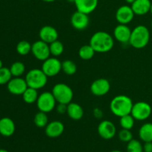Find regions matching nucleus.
<instances>
[{
  "mask_svg": "<svg viewBox=\"0 0 152 152\" xmlns=\"http://www.w3.org/2000/svg\"><path fill=\"white\" fill-rule=\"evenodd\" d=\"M96 53H107L113 48L114 37L105 31H97L91 37L90 42Z\"/></svg>",
  "mask_w": 152,
  "mask_h": 152,
  "instance_id": "f257e3e1",
  "label": "nucleus"
},
{
  "mask_svg": "<svg viewBox=\"0 0 152 152\" xmlns=\"http://www.w3.org/2000/svg\"><path fill=\"white\" fill-rule=\"evenodd\" d=\"M133 104L129 96L123 94L117 95L110 102V110L114 115L121 117L131 114Z\"/></svg>",
  "mask_w": 152,
  "mask_h": 152,
  "instance_id": "f03ea898",
  "label": "nucleus"
},
{
  "mask_svg": "<svg viewBox=\"0 0 152 152\" xmlns=\"http://www.w3.org/2000/svg\"><path fill=\"white\" fill-rule=\"evenodd\" d=\"M150 40V32L145 25H137L132 30L129 44L136 49H142L146 47Z\"/></svg>",
  "mask_w": 152,
  "mask_h": 152,
  "instance_id": "7ed1b4c3",
  "label": "nucleus"
},
{
  "mask_svg": "<svg viewBox=\"0 0 152 152\" xmlns=\"http://www.w3.org/2000/svg\"><path fill=\"white\" fill-rule=\"evenodd\" d=\"M25 79L28 87L37 90L44 88L48 83V77L42 70L39 68L30 70L27 73Z\"/></svg>",
  "mask_w": 152,
  "mask_h": 152,
  "instance_id": "20e7f679",
  "label": "nucleus"
},
{
  "mask_svg": "<svg viewBox=\"0 0 152 152\" xmlns=\"http://www.w3.org/2000/svg\"><path fill=\"white\" fill-rule=\"evenodd\" d=\"M52 94L57 103L68 105L72 101L74 92L69 86L65 83H57L52 89Z\"/></svg>",
  "mask_w": 152,
  "mask_h": 152,
  "instance_id": "39448f33",
  "label": "nucleus"
},
{
  "mask_svg": "<svg viewBox=\"0 0 152 152\" xmlns=\"http://www.w3.org/2000/svg\"><path fill=\"white\" fill-rule=\"evenodd\" d=\"M56 103L57 102L52 92L49 91H45L39 95L37 101V105L39 111L47 114L56 108Z\"/></svg>",
  "mask_w": 152,
  "mask_h": 152,
  "instance_id": "423d86ee",
  "label": "nucleus"
},
{
  "mask_svg": "<svg viewBox=\"0 0 152 152\" xmlns=\"http://www.w3.org/2000/svg\"><path fill=\"white\" fill-rule=\"evenodd\" d=\"M151 112L152 108L151 105L148 102L140 101L133 104L131 114L135 119V120L143 121L147 120L151 116Z\"/></svg>",
  "mask_w": 152,
  "mask_h": 152,
  "instance_id": "0eeeda50",
  "label": "nucleus"
},
{
  "mask_svg": "<svg viewBox=\"0 0 152 152\" xmlns=\"http://www.w3.org/2000/svg\"><path fill=\"white\" fill-rule=\"evenodd\" d=\"M42 70L48 77H53L62 71V62L56 57H49L43 61Z\"/></svg>",
  "mask_w": 152,
  "mask_h": 152,
  "instance_id": "6e6552de",
  "label": "nucleus"
},
{
  "mask_svg": "<svg viewBox=\"0 0 152 152\" xmlns=\"http://www.w3.org/2000/svg\"><path fill=\"white\" fill-rule=\"evenodd\" d=\"M31 53L36 59L43 62L50 56L49 44L42 41L41 39L38 40L32 44Z\"/></svg>",
  "mask_w": 152,
  "mask_h": 152,
  "instance_id": "1a4fd4ad",
  "label": "nucleus"
},
{
  "mask_svg": "<svg viewBox=\"0 0 152 152\" xmlns=\"http://www.w3.org/2000/svg\"><path fill=\"white\" fill-rule=\"evenodd\" d=\"M91 92L96 96H102L106 95L111 89V84L108 80L99 78L94 80L91 85Z\"/></svg>",
  "mask_w": 152,
  "mask_h": 152,
  "instance_id": "9d476101",
  "label": "nucleus"
},
{
  "mask_svg": "<svg viewBox=\"0 0 152 152\" xmlns=\"http://www.w3.org/2000/svg\"><path fill=\"white\" fill-rule=\"evenodd\" d=\"M98 134L104 140H111L114 137L117 133L115 125L110 120H103L97 127Z\"/></svg>",
  "mask_w": 152,
  "mask_h": 152,
  "instance_id": "9b49d317",
  "label": "nucleus"
},
{
  "mask_svg": "<svg viewBox=\"0 0 152 152\" xmlns=\"http://www.w3.org/2000/svg\"><path fill=\"white\" fill-rule=\"evenodd\" d=\"M90 19L88 14L77 10L71 17V24L74 29L77 31H83L88 27Z\"/></svg>",
  "mask_w": 152,
  "mask_h": 152,
  "instance_id": "f8f14e48",
  "label": "nucleus"
},
{
  "mask_svg": "<svg viewBox=\"0 0 152 152\" xmlns=\"http://www.w3.org/2000/svg\"><path fill=\"white\" fill-rule=\"evenodd\" d=\"M135 14L130 5H122L117 10L115 18L119 24L128 25L134 19Z\"/></svg>",
  "mask_w": 152,
  "mask_h": 152,
  "instance_id": "ddd939ff",
  "label": "nucleus"
},
{
  "mask_svg": "<svg viewBox=\"0 0 152 152\" xmlns=\"http://www.w3.org/2000/svg\"><path fill=\"white\" fill-rule=\"evenodd\" d=\"M28 84L25 79L22 77H14L11 79L7 84L8 91L13 95H22L24 92L28 88Z\"/></svg>",
  "mask_w": 152,
  "mask_h": 152,
  "instance_id": "4468645a",
  "label": "nucleus"
},
{
  "mask_svg": "<svg viewBox=\"0 0 152 152\" xmlns=\"http://www.w3.org/2000/svg\"><path fill=\"white\" fill-rule=\"evenodd\" d=\"M131 34H132V30L128 26V25L119 24L114 30V39L123 44L129 43Z\"/></svg>",
  "mask_w": 152,
  "mask_h": 152,
  "instance_id": "2eb2a0df",
  "label": "nucleus"
},
{
  "mask_svg": "<svg viewBox=\"0 0 152 152\" xmlns=\"http://www.w3.org/2000/svg\"><path fill=\"white\" fill-rule=\"evenodd\" d=\"M39 37L42 41L50 44L53 42L58 39L59 34H58L57 30L53 26L50 25H45L43 26L39 32Z\"/></svg>",
  "mask_w": 152,
  "mask_h": 152,
  "instance_id": "dca6fc26",
  "label": "nucleus"
},
{
  "mask_svg": "<svg viewBox=\"0 0 152 152\" xmlns=\"http://www.w3.org/2000/svg\"><path fill=\"white\" fill-rule=\"evenodd\" d=\"M45 134L50 138H56L60 137L65 131V126L62 122L59 120H54L48 124L45 128Z\"/></svg>",
  "mask_w": 152,
  "mask_h": 152,
  "instance_id": "f3484780",
  "label": "nucleus"
},
{
  "mask_svg": "<svg viewBox=\"0 0 152 152\" xmlns=\"http://www.w3.org/2000/svg\"><path fill=\"white\" fill-rule=\"evenodd\" d=\"M99 0H74L77 10L82 13L90 14L97 7Z\"/></svg>",
  "mask_w": 152,
  "mask_h": 152,
  "instance_id": "a211bd4d",
  "label": "nucleus"
},
{
  "mask_svg": "<svg viewBox=\"0 0 152 152\" xmlns=\"http://www.w3.org/2000/svg\"><path fill=\"white\" fill-rule=\"evenodd\" d=\"M16 130L14 122L9 117H2L0 119V134L3 137L12 136Z\"/></svg>",
  "mask_w": 152,
  "mask_h": 152,
  "instance_id": "6ab92c4d",
  "label": "nucleus"
},
{
  "mask_svg": "<svg viewBox=\"0 0 152 152\" xmlns=\"http://www.w3.org/2000/svg\"><path fill=\"white\" fill-rule=\"evenodd\" d=\"M151 2L150 0H135L132 4V10L135 15L143 16L150 12Z\"/></svg>",
  "mask_w": 152,
  "mask_h": 152,
  "instance_id": "aec40b11",
  "label": "nucleus"
},
{
  "mask_svg": "<svg viewBox=\"0 0 152 152\" xmlns=\"http://www.w3.org/2000/svg\"><path fill=\"white\" fill-rule=\"evenodd\" d=\"M66 114L73 120H81L84 115V111L83 107L76 102H70L67 105Z\"/></svg>",
  "mask_w": 152,
  "mask_h": 152,
  "instance_id": "412c9836",
  "label": "nucleus"
},
{
  "mask_svg": "<svg viewBox=\"0 0 152 152\" xmlns=\"http://www.w3.org/2000/svg\"><path fill=\"white\" fill-rule=\"evenodd\" d=\"M139 137L144 142H152V123H147L142 125L139 130Z\"/></svg>",
  "mask_w": 152,
  "mask_h": 152,
  "instance_id": "4be33fe9",
  "label": "nucleus"
},
{
  "mask_svg": "<svg viewBox=\"0 0 152 152\" xmlns=\"http://www.w3.org/2000/svg\"><path fill=\"white\" fill-rule=\"evenodd\" d=\"M22 96L24 102L27 104H33L34 102H37V99L39 97L38 90L32 88L28 87V88L25 90Z\"/></svg>",
  "mask_w": 152,
  "mask_h": 152,
  "instance_id": "5701e85b",
  "label": "nucleus"
},
{
  "mask_svg": "<svg viewBox=\"0 0 152 152\" xmlns=\"http://www.w3.org/2000/svg\"><path fill=\"white\" fill-rule=\"evenodd\" d=\"M95 53H96L95 50L89 44L82 46L79 50L78 53L80 59H83V60H90L94 57Z\"/></svg>",
  "mask_w": 152,
  "mask_h": 152,
  "instance_id": "b1692460",
  "label": "nucleus"
},
{
  "mask_svg": "<svg viewBox=\"0 0 152 152\" xmlns=\"http://www.w3.org/2000/svg\"><path fill=\"white\" fill-rule=\"evenodd\" d=\"M49 48H50V55H52L54 57L61 56L63 53L64 50H65L64 45L62 44V42L59 41L58 39L49 44Z\"/></svg>",
  "mask_w": 152,
  "mask_h": 152,
  "instance_id": "393cba45",
  "label": "nucleus"
},
{
  "mask_svg": "<svg viewBox=\"0 0 152 152\" xmlns=\"http://www.w3.org/2000/svg\"><path fill=\"white\" fill-rule=\"evenodd\" d=\"M34 123L35 126L38 128H45L48 124V118L47 113L39 111L34 116Z\"/></svg>",
  "mask_w": 152,
  "mask_h": 152,
  "instance_id": "a878e982",
  "label": "nucleus"
},
{
  "mask_svg": "<svg viewBox=\"0 0 152 152\" xmlns=\"http://www.w3.org/2000/svg\"><path fill=\"white\" fill-rule=\"evenodd\" d=\"M62 71L68 76L74 75L77 71V65L74 61L67 59L62 62Z\"/></svg>",
  "mask_w": 152,
  "mask_h": 152,
  "instance_id": "bb28decb",
  "label": "nucleus"
},
{
  "mask_svg": "<svg viewBox=\"0 0 152 152\" xmlns=\"http://www.w3.org/2000/svg\"><path fill=\"white\" fill-rule=\"evenodd\" d=\"M10 71L13 77H20L25 71V64L19 61L13 62L10 66Z\"/></svg>",
  "mask_w": 152,
  "mask_h": 152,
  "instance_id": "cd10ccee",
  "label": "nucleus"
},
{
  "mask_svg": "<svg viewBox=\"0 0 152 152\" xmlns=\"http://www.w3.org/2000/svg\"><path fill=\"white\" fill-rule=\"evenodd\" d=\"M31 47L32 45L27 40H22L16 45V52L21 56H25L31 52Z\"/></svg>",
  "mask_w": 152,
  "mask_h": 152,
  "instance_id": "c85d7f7f",
  "label": "nucleus"
},
{
  "mask_svg": "<svg viewBox=\"0 0 152 152\" xmlns=\"http://www.w3.org/2000/svg\"><path fill=\"white\" fill-rule=\"evenodd\" d=\"M120 118V124L122 129H129V130L133 129L134 126L135 119L132 117V114H127V115H125Z\"/></svg>",
  "mask_w": 152,
  "mask_h": 152,
  "instance_id": "c756f323",
  "label": "nucleus"
},
{
  "mask_svg": "<svg viewBox=\"0 0 152 152\" xmlns=\"http://www.w3.org/2000/svg\"><path fill=\"white\" fill-rule=\"evenodd\" d=\"M126 151L127 152H143V145L137 140L132 139L128 142Z\"/></svg>",
  "mask_w": 152,
  "mask_h": 152,
  "instance_id": "7c9ffc66",
  "label": "nucleus"
},
{
  "mask_svg": "<svg viewBox=\"0 0 152 152\" xmlns=\"http://www.w3.org/2000/svg\"><path fill=\"white\" fill-rule=\"evenodd\" d=\"M12 74L10 71V68H2L0 69V85H5L9 83L12 79Z\"/></svg>",
  "mask_w": 152,
  "mask_h": 152,
  "instance_id": "2f4dec72",
  "label": "nucleus"
},
{
  "mask_svg": "<svg viewBox=\"0 0 152 152\" xmlns=\"http://www.w3.org/2000/svg\"><path fill=\"white\" fill-rule=\"evenodd\" d=\"M118 136L119 139L122 142H127V143L133 139V134L131 132V130H129V129H122V130H120L119 132Z\"/></svg>",
  "mask_w": 152,
  "mask_h": 152,
  "instance_id": "473e14b6",
  "label": "nucleus"
},
{
  "mask_svg": "<svg viewBox=\"0 0 152 152\" xmlns=\"http://www.w3.org/2000/svg\"><path fill=\"white\" fill-rule=\"evenodd\" d=\"M56 111L59 114H63L67 112V105L65 104L58 103V105H56Z\"/></svg>",
  "mask_w": 152,
  "mask_h": 152,
  "instance_id": "72a5a7b5",
  "label": "nucleus"
},
{
  "mask_svg": "<svg viewBox=\"0 0 152 152\" xmlns=\"http://www.w3.org/2000/svg\"><path fill=\"white\" fill-rule=\"evenodd\" d=\"M143 152H152V142H146L144 143Z\"/></svg>",
  "mask_w": 152,
  "mask_h": 152,
  "instance_id": "f704fd0d",
  "label": "nucleus"
},
{
  "mask_svg": "<svg viewBox=\"0 0 152 152\" xmlns=\"http://www.w3.org/2000/svg\"><path fill=\"white\" fill-rule=\"evenodd\" d=\"M94 115L96 117V118L99 119L102 118V116H103V113H102V110L99 108H95L94 109Z\"/></svg>",
  "mask_w": 152,
  "mask_h": 152,
  "instance_id": "c9c22d12",
  "label": "nucleus"
},
{
  "mask_svg": "<svg viewBox=\"0 0 152 152\" xmlns=\"http://www.w3.org/2000/svg\"><path fill=\"white\" fill-rule=\"evenodd\" d=\"M126 1V2L127 3V4H132V3L134 2V1H135V0H125Z\"/></svg>",
  "mask_w": 152,
  "mask_h": 152,
  "instance_id": "e433bc0d",
  "label": "nucleus"
},
{
  "mask_svg": "<svg viewBox=\"0 0 152 152\" xmlns=\"http://www.w3.org/2000/svg\"><path fill=\"white\" fill-rule=\"evenodd\" d=\"M41 1H45V2H53V1H56V0H41Z\"/></svg>",
  "mask_w": 152,
  "mask_h": 152,
  "instance_id": "4c0bfd02",
  "label": "nucleus"
},
{
  "mask_svg": "<svg viewBox=\"0 0 152 152\" xmlns=\"http://www.w3.org/2000/svg\"><path fill=\"white\" fill-rule=\"evenodd\" d=\"M0 152H9L7 150L3 149V148H0Z\"/></svg>",
  "mask_w": 152,
  "mask_h": 152,
  "instance_id": "58836bf2",
  "label": "nucleus"
},
{
  "mask_svg": "<svg viewBox=\"0 0 152 152\" xmlns=\"http://www.w3.org/2000/svg\"><path fill=\"white\" fill-rule=\"evenodd\" d=\"M3 67V62H2V61L1 60V59H0V69H1V68H2Z\"/></svg>",
  "mask_w": 152,
  "mask_h": 152,
  "instance_id": "ea45409f",
  "label": "nucleus"
},
{
  "mask_svg": "<svg viewBox=\"0 0 152 152\" xmlns=\"http://www.w3.org/2000/svg\"><path fill=\"white\" fill-rule=\"evenodd\" d=\"M65 1H68V2H73V3L74 2V0H65Z\"/></svg>",
  "mask_w": 152,
  "mask_h": 152,
  "instance_id": "a19ab883",
  "label": "nucleus"
},
{
  "mask_svg": "<svg viewBox=\"0 0 152 152\" xmlns=\"http://www.w3.org/2000/svg\"><path fill=\"white\" fill-rule=\"evenodd\" d=\"M110 152H122V151H119V150H113V151H110Z\"/></svg>",
  "mask_w": 152,
  "mask_h": 152,
  "instance_id": "79ce46f5",
  "label": "nucleus"
},
{
  "mask_svg": "<svg viewBox=\"0 0 152 152\" xmlns=\"http://www.w3.org/2000/svg\"><path fill=\"white\" fill-rule=\"evenodd\" d=\"M150 13H151V15H152V2H151V9H150Z\"/></svg>",
  "mask_w": 152,
  "mask_h": 152,
  "instance_id": "37998d69",
  "label": "nucleus"
},
{
  "mask_svg": "<svg viewBox=\"0 0 152 152\" xmlns=\"http://www.w3.org/2000/svg\"><path fill=\"white\" fill-rule=\"evenodd\" d=\"M151 28H152V21H151Z\"/></svg>",
  "mask_w": 152,
  "mask_h": 152,
  "instance_id": "c03bdc74",
  "label": "nucleus"
},
{
  "mask_svg": "<svg viewBox=\"0 0 152 152\" xmlns=\"http://www.w3.org/2000/svg\"></svg>",
  "mask_w": 152,
  "mask_h": 152,
  "instance_id": "a18cd8bd",
  "label": "nucleus"
}]
</instances>
